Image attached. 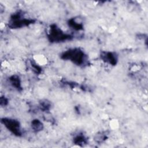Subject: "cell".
Returning <instances> with one entry per match:
<instances>
[{"label": "cell", "mask_w": 148, "mask_h": 148, "mask_svg": "<svg viewBox=\"0 0 148 148\" xmlns=\"http://www.w3.org/2000/svg\"><path fill=\"white\" fill-rule=\"evenodd\" d=\"M87 139L83 134H80L75 136L73 138V143L79 146H83L84 144L87 143Z\"/></svg>", "instance_id": "30bf717a"}, {"label": "cell", "mask_w": 148, "mask_h": 148, "mask_svg": "<svg viewBox=\"0 0 148 148\" xmlns=\"http://www.w3.org/2000/svg\"><path fill=\"white\" fill-rule=\"evenodd\" d=\"M31 126L32 131L35 132H39L43 130L44 126L43 123L39 119H34L31 121Z\"/></svg>", "instance_id": "52a82bcc"}, {"label": "cell", "mask_w": 148, "mask_h": 148, "mask_svg": "<svg viewBox=\"0 0 148 148\" xmlns=\"http://www.w3.org/2000/svg\"><path fill=\"white\" fill-rule=\"evenodd\" d=\"M51 102L47 99H43L39 102V109L42 112H49L51 109Z\"/></svg>", "instance_id": "8fae6325"}, {"label": "cell", "mask_w": 148, "mask_h": 148, "mask_svg": "<svg viewBox=\"0 0 148 148\" xmlns=\"http://www.w3.org/2000/svg\"><path fill=\"white\" fill-rule=\"evenodd\" d=\"M1 121L6 128L15 136H21L22 135L21 124L18 120L12 118L3 117L1 119Z\"/></svg>", "instance_id": "277c9868"}, {"label": "cell", "mask_w": 148, "mask_h": 148, "mask_svg": "<svg viewBox=\"0 0 148 148\" xmlns=\"http://www.w3.org/2000/svg\"><path fill=\"white\" fill-rule=\"evenodd\" d=\"M23 16V12L21 10L13 13L10 16L8 23V27L11 29L21 28L29 26L35 22L34 19L24 18Z\"/></svg>", "instance_id": "7a4b0ae2"}, {"label": "cell", "mask_w": 148, "mask_h": 148, "mask_svg": "<svg viewBox=\"0 0 148 148\" xmlns=\"http://www.w3.org/2000/svg\"><path fill=\"white\" fill-rule=\"evenodd\" d=\"M73 36L69 34L65 33L56 24L50 25L49 33L47 34L48 40L51 43H59L66 40H70Z\"/></svg>", "instance_id": "3957f363"}, {"label": "cell", "mask_w": 148, "mask_h": 148, "mask_svg": "<svg viewBox=\"0 0 148 148\" xmlns=\"http://www.w3.org/2000/svg\"><path fill=\"white\" fill-rule=\"evenodd\" d=\"M100 58L103 62L111 65H116L118 61V57L117 54L112 51H102L100 54Z\"/></svg>", "instance_id": "5b68a950"}, {"label": "cell", "mask_w": 148, "mask_h": 148, "mask_svg": "<svg viewBox=\"0 0 148 148\" xmlns=\"http://www.w3.org/2000/svg\"><path fill=\"white\" fill-rule=\"evenodd\" d=\"M31 65L33 71L36 73V74H40L42 72V68L40 66H39L38 64H36V62L31 61Z\"/></svg>", "instance_id": "7c38bea8"}, {"label": "cell", "mask_w": 148, "mask_h": 148, "mask_svg": "<svg viewBox=\"0 0 148 148\" xmlns=\"http://www.w3.org/2000/svg\"><path fill=\"white\" fill-rule=\"evenodd\" d=\"M0 104L2 106H6L8 104V99L5 96H1L0 99Z\"/></svg>", "instance_id": "4fadbf2b"}, {"label": "cell", "mask_w": 148, "mask_h": 148, "mask_svg": "<svg viewBox=\"0 0 148 148\" xmlns=\"http://www.w3.org/2000/svg\"><path fill=\"white\" fill-rule=\"evenodd\" d=\"M9 83L12 87H14L17 91H21L23 90L21 86V80L20 77L16 75H12L9 78Z\"/></svg>", "instance_id": "8992f818"}, {"label": "cell", "mask_w": 148, "mask_h": 148, "mask_svg": "<svg viewBox=\"0 0 148 148\" xmlns=\"http://www.w3.org/2000/svg\"><path fill=\"white\" fill-rule=\"evenodd\" d=\"M68 24L69 27L75 31H80L83 29V25L82 23L76 21L75 18H70L68 21Z\"/></svg>", "instance_id": "ba28073f"}, {"label": "cell", "mask_w": 148, "mask_h": 148, "mask_svg": "<svg viewBox=\"0 0 148 148\" xmlns=\"http://www.w3.org/2000/svg\"><path fill=\"white\" fill-rule=\"evenodd\" d=\"M61 58L64 60H68L77 66H83L87 64V55L79 47L69 49L63 52L61 55Z\"/></svg>", "instance_id": "6da1fadb"}, {"label": "cell", "mask_w": 148, "mask_h": 148, "mask_svg": "<svg viewBox=\"0 0 148 148\" xmlns=\"http://www.w3.org/2000/svg\"><path fill=\"white\" fill-rule=\"evenodd\" d=\"M108 131H101L98 132L94 136V140L98 143L104 142L108 138Z\"/></svg>", "instance_id": "9c48e42d"}]
</instances>
